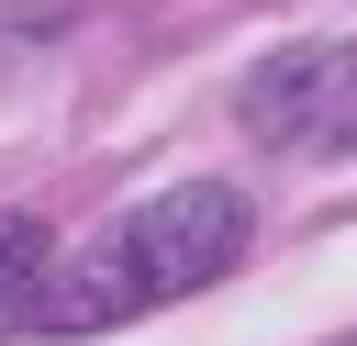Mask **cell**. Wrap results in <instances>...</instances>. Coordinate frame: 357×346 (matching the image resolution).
<instances>
[{"instance_id": "6da1fadb", "label": "cell", "mask_w": 357, "mask_h": 346, "mask_svg": "<svg viewBox=\"0 0 357 346\" xmlns=\"http://www.w3.org/2000/svg\"><path fill=\"white\" fill-rule=\"evenodd\" d=\"M245 246H257L245 190H234V179H178V190H156V201L112 212V223H100V246H89V257H67V268L45 279V313H33V324H45V335L134 324V313H156V301H190V290L234 279V268H245Z\"/></svg>"}, {"instance_id": "7a4b0ae2", "label": "cell", "mask_w": 357, "mask_h": 346, "mask_svg": "<svg viewBox=\"0 0 357 346\" xmlns=\"http://www.w3.org/2000/svg\"><path fill=\"white\" fill-rule=\"evenodd\" d=\"M234 123L257 134V145H279V156H324V145H346L357 134V45H279L268 67H245L234 78Z\"/></svg>"}, {"instance_id": "3957f363", "label": "cell", "mask_w": 357, "mask_h": 346, "mask_svg": "<svg viewBox=\"0 0 357 346\" xmlns=\"http://www.w3.org/2000/svg\"><path fill=\"white\" fill-rule=\"evenodd\" d=\"M45 279H56V234H45V212H0V335L45 313Z\"/></svg>"}]
</instances>
